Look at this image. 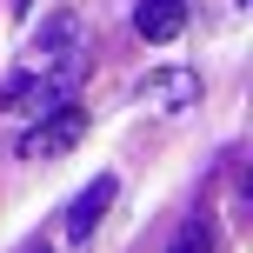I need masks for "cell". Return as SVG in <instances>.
Listing matches in <instances>:
<instances>
[{"mask_svg": "<svg viewBox=\"0 0 253 253\" xmlns=\"http://www.w3.org/2000/svg\"><path fill=\"white\" fill-rule=\"evenodd\" d=\"M80 133H87V114H80L74 100H60L47 120H34V126H27V140H20V160H53V153H67Z\"/></svg>", "mask_w": 253, "mask_h": 253, "instance_id": "obj_1", "label": "cell"}, {"mask_svg": "<svg viewBox=\"0 0 253 253\" xmlns=\"http://www.w3.org/2000/svg\"><path fill=\"white\" fill-rule=\"evenodd\" d=\"M114 193H120V180H114V173H100L93 187H80V200L67 207V240H74V247H87V240H93V227L107 220Z\"/></svg>", "mask_w": 253, "mask_h": 253, "instance_id": "obj_2", "label": "cell"}, {"mask_svg": "<svg viewBox=\"0 0 253 253\" xmlns=\"http://www.w3.org/2000/svg\"><path fill=\"white\" fill-rule=\"evenodd\" d=\"M67 100V74H53V67H40V74H13L7 87H0V107H60Z\"/></svg>", "mask_w": 253, "mask_h": 253, "instance_id": "obj_3", "label": "cell"}, {"mask_svg": "<svg viewBox=\"0 0 253 253\" xmlns=\"http://www.w3.org/2000/svg\"><path fill=\"white\" fill-rule=\"evenodd\" d=\"M187 27V0H140L133 7V34L140 40H173Z\"/></svg>", "mask_w": 253, "mask_h": 253, "instance_id": "obj_4", "label": "cell"}, {"mask_svg": "<svg viewBox=\"0 0 253 253\" xmlns=\"http://www.w3.org/2000/svg\"><path fill=\"white\" fill-rule=\"evenodd\" d=\"M193 74L187 67H167V74H153L147 80V107H160V114H180V107H193Z\"/></svg>", "mask_w": 253, "mask_h": 253, "instance_id": "obj_5", "label": "cell"}, {"mask_svg": "<svg viewBox=\"0 0 253 253\" xmlns=\"http://www.w3.org/2000/svg\"><path fill=\"white\" fill-rule=\"evenodd\" d=\"M167 253H213V227H207V220H193V227H180V240L167 247Z\"/></svg>", "mask_w": 253, "mask_h": 253, "instance_id": "obj_6", "label": "cell"}, {"mask_svg": "<svg viewBox=\"0 0 253 253\" xmlns=\"http://www.w3.org/2000/svg\"><path fill=\"white\" fill-rule=\"evenodd\" d=\"M27 7H34V0H13V13H27Z\"/></svg>", "mask_w": 253, "mask_h": 253, "instance_id": "obj_7", "label": "cell"}, {"mask_svg": "<svg viewBox=\"0 0 253 253\" xmlns=\"http://www.w3.org/2000/svg\"><path fill=\"white\" fill-rule=\"evenodd\" d=\"M27 253H53V247H27Z\"/></svg>", "mask_w": 253, "mask_h": 253, "instance_id": "obj_8", "label": "cell"}]
</instances>
